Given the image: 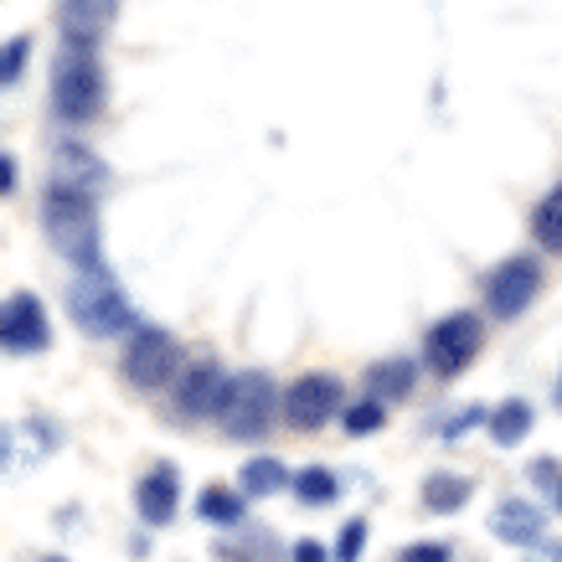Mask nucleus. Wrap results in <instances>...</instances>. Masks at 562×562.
Listing matches in <instances>:
<instances>
[{
  "instance_id": "ddd939ff",
  "label": "nucleus",
  "mask_w": 562,
  "mask_h": 562,
  "mask_svg": "<svg viewBox=\"0 0 562 562\" xmlns=\"http://www.w3.org/2000/svg\"><path fill=\"white\" fill-rule=\"evenodd\" d=\"M120 11V0H63V36H68V47H99L103 32H109V21Z\"/></svg>"
},
{
  "instance_id": "412c9836",
  "label": "nucleus",
  "mask_w": 562,
  "mask_h": 562,
  "mask_svg": "<svg viewBox=\"0 0 562 562\" xmlns=\"http://www.w3.org/2000/svg\"><path fill=\"white\" fill-rule=\"evenodd\" d=\"M279 485H294L279 460H248L243 464V495H273Z\"/></svg>"
},
{
  "instance_id": "423d86ee",
  "label": "nucleus",
  "mask_w": 562,
  "mask_h": 562,
  "mask_svg": "<svg viewBox=\"0 0 562 562\" xmlns=\"http://www.w3.org/2000/svg\"><path fill=\"white\" fill-rule=\"evenodd\" d=\"M480 346H485V325H480V315L460 310V315H443V321L428 330L424 361L434 376H460L464 367L480 357Z\"/></svg>"
},
{
  "instance_id": "aec40b11",
  "label": "nucleus",
  "mask_w": 562,
  "mask_h": 562,
  "mask_svg": "<svg viewBox=\"0 0 562 562\" xmlns=\"http://www.w3.org/2000/svg\"><path fill=\"white\" fill-rule=\"evenodd\" d=\"M294 495H300L305 506H330V501L341 495V480L330 475V470H321V464H310V470L294 475Z\"/></svg>"
},
{
  "instance_id": "7ed1b4c3",
  "label": "nucleus",
  "mask_w": 562,
  "mask_h": 562,
  "mask_svg": "<svg viewBox=\"0 0 562 562\" xmlns=\"http://www.w3.org/2000/svg\"><path fill=\"white\" fill-rule=\"evenodd\" d=\"M52 103L68 124H93L103 114V63L88 47H63L52 68Z\"/></svg>"
},
{
  "instance_id": "cd10ccee",
  "label": "nucleus",
  "mask_w": 562,
  "mask_h": 562,
  "mask_svg": "<svg viewBox=\"0 0 562 562\" xmlns=\"http://www.w3.org/2000/svg\"><path fill=\"white\" fill-rule=\"evenodd\" d=\"M36 562H68V558H36Z\"/></svg>"
},
{
  "instance_id": "c756f323",
  "label": "nucleus",
  "mask_w": 562,
  "mask_h": 562,
  "mask_svg": "<svg viewBox=\"0 0 562 562\" xmlns=\"http://www.w3.org/2000/svg\"><path fill=\"white\" fill-rule=\"evenodd\" d=\"M558 397H562V392H558Z\"/></svg>"
},
{
  "instance_id": "5701e85b",
  "label": "nucleus",
  "mask_w": 562,
  "mask_h": 562,
  "mask_svg": "<svg viewBox=\"0 0 562 562\" xmlns=\"http://www.w3.org/2000/svg\"><path fill=\"white\" fill-rule=\"evenodd\" d=\"M26 57H32V36H11V42H5V63H0V78H5V83H16L21 68H26Z\"/></svg>"
},
{
  "instance_id": "4be33fe9",
  "label": "nucleus",
  "mask_w": 562,
  "mask_h": 562,
  "mask_svg": "<svg viewBox=\"0 0 562 562\" xmlns=\"http://www.w3.org/2000/svg\"><path fill=\"white\" fill-rule=\"evenodd\" d=\"M341 424H346V434H376V428L387 424V403H376V397H361V403H351V408L341 413Z\"/></svg>"
},
{
  "instance_id": "f03ea898",
  "label": "nucleus",
  "mask_w": 562,
  "mask_h": 562,
  "mask_svg": "<svg viewBox=\"0 0 562 562\" xmlns=\"http://www.w3.org/2000/svg\"><path fill=\"white\" fill-rule=\"evenodd\" d=\"M68 315L83 336H99L103 341V336L130 330L135 305H130V294L114 284L109 269H83V273H72V284H68Z\"/></svg>"
},
{
  "instance_id": "20e7f679",
  "label": "nucleus",
  "mask_w": 562,
  "mask_h": 562,
  "mask_svg": "<svg viewBox=\"0 0 562 562\" xmlns=\"http://www.w3.org/2000/svg\"><path fill=\"white\" fill-rule=\"evenodd\" d=\"M279 408H284V403H279V387L269 382V372H238L227 382L217 424L227 439H263Z\"/></svg>"
},
{
  "instance_id": "b1692460",
  "label": "nucleus",
  "mask_w": 562,
  "mask_h": 562,
  "mask_svg": "<svg viewBox=\"0 0 562 562\" xmlns=\"http://www.w3.org/2000/svg\"><path fill=\"white\" fill-rule=\"evenodd\" d=\"M361 547H367V521H346L341 547H336V562H357Z\"/></svg>"
},
{
  "instance_id": "c85d7f7f",
  "label": "nucleus",
  "mask_w": 562,
  "mask_h": 562,
  "mask_svg": "<svg viewBox=\"0 0 562 562\" xmlns=\"http://www.w3.org/2000/svg\"><path fill=\"white\" fill-rule=\"evenodd\" d=\"M558 506H562V485H558Z\"/></svg>"
},
{
  "instance_id": "6ab92c4d",
  "label": "nucleus",
  "mask_w": 562,
  "mask_h": 562,
  "mask_svg": "<svg viewBox=\"0 0 562 562\" xmlns=\"http://www.w3.org/2000/svg\"><path fill=\"white\" fill-rule=\"evenodd\" d=\"M470 495H475V485H470L464 475H428L424 480V506L428 512H439V516L464 512V506H470Z\"/></svg>"
},
{
  "instance_id": "6e6552de",
  "label": "nucleus",
  "mask_w": 562,
  "mask_h": 562,
  "mask_svg": "<svg viewBox=\"0 0 562 562\" xmlns=\"http://www.w3.org/2000/svg\"><path fill=\"white\" fill-rule=\"evenodd\" d=\"M0 341L11 357H36V351H47L52 346V321H47V305L36 300V294L16 290L0 310Z\"/></svg>"
},
{
  "instance_id": "0eeeda50",
  "label": "nucleus",
  "mask_w": 562,
  "mask_h": 562,
  "mask_svg": "<svg viewBox=\"0 0 562 562\" xmlns=\"http://www.w3.org/2000/svg\"><path fill=\"white\" fill-rule=\"evenodd\" d=\"M537 290H542V263L527 254H516V258H506L501 269H491V279H485V305H491L495 321H516V315L537 300Z\"/></svg>"
},
{
  "instance_id": "2eb2a0df",
  "label": "nucleus",
  "mask_w": 562,
  "mask_h": 562,
  "mask_svg": "<svg viewBox=\"0 0 562 562\" xmlns=\"http://www.w3.org/2000/svg\"><path fill=\"white\" fill-rule=\"evenodd\" d=\"M491 531L512 547H531V542H542V512L527 506V501H506V506L491 516Z\"/></svg>"
},
{
  "instance_id": "393cba45",
  "label": "nucleus",
  "mask_w": 562,
  "mask_h": 562,
  "mask_svg": "<svg viewBox=\"0 0 562 562\" xmlns=\"http://www.w3.org/2000/svg\"><path fill=\"white\" fill-rule=\"evenodd\" d=\"M449 558H454V552H449L443 542H413V547L397 552V562H449Z\"/></svg>"
},
{
  "instance_id": "9d476101",
  "label": "nucleus",
  "mask_w": 562,
  "mask_h": 562,
  "mask_svg": "<svg viewBox=\"0 0 562 562\" xmlns=\"http://www.w3.org/2000/svg\"><path fill=\"white\" fill-rule=\"evenodd\" d=\"M227 382H233V376L222 372L212 357H202L196 367H187L181 387H176V413H181V418H217L222 397H227Z\"/></svg>"
},
{
  "instance_id": "f257e3e1",
  "label": "nucleus",
  "mask_w": 562,
  "mask_h": 562,
  "mask_svg": "<svg viewBox=\"0 0 562 562\" xmlns=\"http://www.w3.org/2000/svg\"><path fill=\"white\" fill-rule=\"evenodd\" d=\"M42 227L47 243L68 258L72 269H103V233H99V196L72 187L42 191Z\"/></svg>"
},
{
  "instance_id": "f8f14e48",
  "label": "nucleus",
  "mask_w": 562,
  "mask_h": 562,
  "mask_svg": "<svg viewBox=\"0 0 562 562\" xmlns=\"http://www.w3.org/2000/svg\"><path fill=\"white\" fill-rule=\"evenodd\" d=\"M52 187H72L99 196L109 187V166L88 145H57V155H52Z\"/></svg>"
},
{
  "instance_id": "1a4fd4ad",
  "label": "nucleus",
  "mask_w": 562,
  "mask_h": 562,
  "mask_svg": "<svg viewBox=\"0 0 562 562\" xmlns=\"http://www.w3.org/2000/svg\"><path fill=\"white\" fill-rule=\"evenodd\" d=\"M284 424L300 428V434H315V428H325L336 413H341V382L336 376H300L294 387H284Z\"/></svg>"
},
{
  "instance_id": "a878e982",
  "label": "nucleus",
  "mask_w": 562,
  "mask_h": 562,
  "mask_svg": "<svg viewBox=\"0 0 562 562\" xmlns=\"http://www.w3.org/2000/svg\"><path fill=\"white\" fill-rule=\"evenodd\" d=\"M325 558H330V552H325L321 542H310V537H305V542H294V558L290 562H325Z\"/></svg>"
},
{
  "instance_id": "39448f33",
  "label": "nucleus",
  "mask_w": 562,
  "mask_h": 562,
  "mask_svg": "<svg viewBox=\"0 0 562 562\" xmlns=\"http://www.w3.org/2000/svg\"><path fill=\"white\" fill-rule=\"evenodd\" d=\"M176 372H181V346H176V336L171 330H155V325H139L120 357V376L139 392H160Z\"/></svg>"
},
{
  "instance_id": "dca6fc26",
  "label": "nucleus",
  "mask_w": 562,
  "mask_h": 562,
  "mask_svg": "<svg viewBox=\"0 0 562 562\" xmlns=\"http://www.w3.org/2000/svg\"><path fill=\"white\" fill-rule=\"evenodd\" d=\"M196 516L206 527H243L248 521V495L233 491V485H206L196 495Z\"/></svg>"
},
{
  "instance_id": "bb28decb",
  "label": "nucleus",
  "mask_w": 562,
  "mask_h": 562,
  "mask_svg": "<svg viewBox=\"0 0 562 562\" xmlns=\"http://www.w3.org/2000/svg\"><path fill=\"white\" fill-rule=\"evenodd\" d=\"M0 176H5V187L0 191H16V155H5V160H0Z\"/></svg>"
},
{
  "instance_id": "f3484780",
  "label": "nucleus",
  "mask_w": 562,
  "mask_h": 562,
  "mask_svg": "<svg viewBox=\"0 0 562 562\" xmlns=\"http://www.w3.org/2000/svg\"><path fill=\"white\" fill-rule=\"evenodd\" d=\"M491 439L501 443V449H516V443L527 439V428H531V403L527 397H506L501 408H491Z\"/></svg>"
},
{
  "instance_id": "4468645a",
  "label": "nucleus",
  "mask_w": 562,
  "mask_h": 562,
  "mask_svg": "<svg viewBox=\"0 0 562 562\" xmlns=\"http://www.w3.org/2000/svg\"><path fill=\"white\" fill-rule=\"evenodd\" d=\"M413 382H418V367L403 357H387V361H372L367 367V376H361V387H367V397H376V403H403L413 392Z\"/></svg>"
},
{
  "instance_id": "a211bd4d",
  "label": "nucleus",
  "mask_w": 562,
  "mask_h": 562,
  "mask_svg": "<svg viewBox=\"0 0 562 562\" xmlns=\"http://www.w3.org/2000/svg\"><path fill=\"white\" fill-rule=\"evenodd\" d=\"M531 238L542 254H562V181L531 206Z\"/></svg>"
},
{
  "instance_id": "9b49d317",
  "label": "nucleus",
  "mask_w": 562,
  "mask_h": 562,
  "mask_svg": "<svg viewBox=\"0 0 562 562\" xmlns=\"http://www.w3.org/2000/svg\"><path fill=\"white\" fill-rule=\"evenodd\" d=\"M135 506L145 516V527H171L176 521V506H181V475H176L171 460L150 464V475L139 480L135 491Z\"/></svg>"
}]
</instances>
